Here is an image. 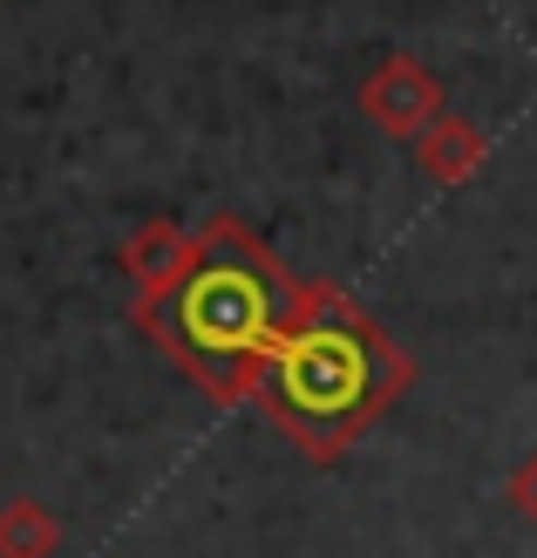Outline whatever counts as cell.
<instances>
[{"label":"cell","instance_id":"1","mask_svg":"<svg viewBox=\"0 0 537 558\" xmlns=\"http://www.w3.org/2000/svg\"><path fill=\"white\" fill-rule=\"evenodd\" d=\"M293 306L300 300L286 293V279H279V266L259 245L232 226H211L191 245L178 279L157 287L150 327L205 388L239 396L245 381H259L272 341L293 320Z\"/></svg>","mask_w":537,"mask_h":558},{"label":"cell","instance_id":"3","mask_svg":"<svg viewBox=\"0 0 537 558\" xmlns=\"http://www.w3.org/2000/svg\"><path fill=\"white\" fill-rule=\"evenodd\" d=\"M54 545H62V524H54V511L41 505H0V558H54Z\"/></svg>","mask_w":537,"mask_h":558},{"label":"cell","instance_id":"4","mask_svg":"<svg viewBox=\"0 0 537 558\" xmlns=\"http://www.w3.org/2000/svg\"><path fill=\"white\" fill-rule=\"evenodd\" d=\"M511 505H517V511L537 524V457H530V463L517 470V477H511Z\"/></svg>","mask_w":537,"mask_h":558},{"label":"cell","instance_id":"2","mask_svg":"<svg viewBox=\"0 0 537 558\" xmlns=\"http://www.w3.org/2000/svg\"><path fill=\"white\" fill-rule=\"evenodd\" d=\"M402 388V354L341 293H306L259 368V402L300 450L333 457Z\"/></svg>","mask_w":537,"mask_h":558}]
</instances>
